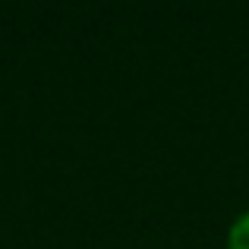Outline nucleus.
<instances>
[{
	"label": "nucleus",
	"mask_w": 249,
	"mask_h": 249,
	"mask_svg": "<svg viewBox=\"0 0 249 249\" xmlns=\"http://www.w3.org/2000/svg\"><path fill=\"white\" fill-rule=\"evenodd\" d=\"M227 249H249V212L233 221L231 237H227Z\"/></svg>",
	"instance_id": "obj_1"
}]
</instances>
